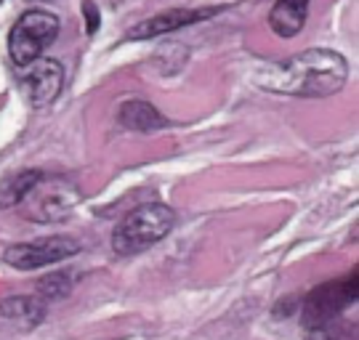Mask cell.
I'll return each mask as SVG.
<instances>
[{"instance_id": "6da1fadb", "label": "cell", "mask_w": 359, "mask_h": 340, "mask_svg": "<svg viewBox=\"0 0 359 340\" xmlns=\"http://www.w3.org/2000/svg\"><path fill=\"white\" fill-rule=\"evenodd\" d=\"M348 62L333 48H306L271 62L256 72V88L298 96V99H327L346 86Z\"/></svg>"}, {"instance_id": "7a4b0ae2", "label": "cell", "mask_w": 359, "mask_h": 340, "mask_svg": "<svg viewBox=\"0 0 359 340\" xmlns=\"http://www.w3.org/2000/svg\"><path fill=\"white\" fill-rule=\"evenodd\" d=\"M176 226V213L163 202H144L133 208L112 231V250L117 255H136L163 242Z\"/></svg>"}, {"instance_id": "3957f363", "label": "cell", "mask_w": 359, "mask_h": 340, "mask_svg": "<svg viewBox=\"0 0 359 340\" xmlns=\"http://www.w3.org/2000/svg\"><path fill=\"white\" fill-rule=\"evenodd\" d=\"M59 16L46 8H29L13 22L8 32V56L11 62L25 69L32 62L43 59V50L53 46L59 38Z\"/></svg>"}, {"instance_id": "277c9868", "label": "cell", "mask_w": 359, "mask_h": 340, "mask_svg": "<svg viewBox=\"0 0 359 340\" xmlns=\"http://www.w3.org/2000/svg\"><path fill=\"white\" fill-rule=\"evenodd\" d=\"M357 301V271L348 279H333L309 292L301 303V325L306 329L330 325Z\"/></svg>"}, {"instance_id": "5b68a950", "label": "cell", "mask_w": 359, "mask_h": 340, "mask_svg": "<svg viewBox=\"0 0 359 340\" xmlns=\"http://www.w3.org/2000/svg\"><path fill=\"white\" fill-rule=\"evenodd\" d=\"M80 252V242L67 234H53V237H43L35 242H22V245H11L3 252V261L19 271H35L43 266L62 264L67 258H72Z\"/></svg>"}, {"instance_id": "8992f818", "label": "cell", "mask_w": 359, "mask_h": 340, "mask_svg": "<svg viewBox=\"0 0 359 340\" xmlns=\"http://www.w3.org/2000/svg\"><path fill=\"white\" fill-rule=\"evenodd\" d=\"M224 8L221 6H208V8H170V11H163L157 16H149L139 22L136 27H130L126 32V43L128 40H152L160 38V35H168V32H176V29H184V27H192L205 22L210 16L221 13Z\"/></svg>"}, {"instance_id": "52a82bcc", "label": "cell", "mask_w": 359, "mask_h": 340, "mask_svg": "<svg viewBox=\"0 0 359 340\" xmlns=\"http://www.w3.org/2000/svg\"><path fill=\"white\" fill-rule=\"evenodd\" d=\"M65 86V67L56 59H38L25 67V90L35 109H46L59 99Z\"/></svg>"}, {"instance_id": "ba28073f", "label": "cell", "mask_w": 359, "mask_h": 340, "mask_svg": "<svg viewBox=\"0 0 359 340\" xmlns=\"http://www.w3.org/2000/svg\"><path fill=\"white\" fill-rule=\"evenodd\" d=\"M117 123L123 128H128V130H136V133H154V130H165L170 125V120L165 114L144 99L123 101L120 112H117Z\"/></svg>"}, {"instance_id": "9c48e42d", "label": "cell", "mask_w": 359, "mask_h": 340, "mask_svg": "<svg viewBox=\"0 0 359 340\" xmlns=\"http://www.w3.org/2000/svg\"><path fill=\"white\" fill-rule=\"evenodd\" d=\"M311 0H277L269 11V27L277 38H295L309 16Z\"/></svg>"}, {"instance_id": "30bf717a", "label": "cell", "mask_w": 359, "mask_h": 340, "mask_svg": "<svg viewBox=\"0 0 359 340\" xmlns=\"http://www.w3.org/2000/svg\"><path fill=\"white\" fill-rule=\"evenodd\" d=\"M43 178H46V173L38 170V168L16 170L13 176L3 178V181H0V210H8V208L22 205Z\"/></svg>"}, {"instance_id": "8fae6325", "label": "cell", "mask_w": 359, "mask_h": 340, "mask_svg": "<svg viewBox=\"0 0 359 340\" xmlns=\"http://www.w3.org/2000/svg\"><path fill=\"white\" fill-rule=\"evenodd\" d=\"M77 202V194L69 189H51L38 202V210L32 213L35 221H62Z\"/></svg>"}, {"instance_id": "7c38bea8", "label": "cell", "mask_w": 359, "mask_h": 340, "mask_svg": "<svg viewBox=\"0 0 359 340\" xmlns=\"http://www.w3.org/2000/svg\"><path fill=\"white\" fill-rule=\"evenodd\" d=\"M0 314L11 316V319H22L27 325H38L43 314H46V303L40 298H27V295H16L8 301L0 303Z\"/></svg>"}, {"instance_id": "4fadbf2b", "label": "cell", "mask_w": 359, "mask_h": 340, "mask_svg": "<svg viewBox=\"0 0 359 340\" xmlns=\"http://www.w3.org/2000/svg\"><path fill=\"white\" fill-rule=\"evenodd\" d=\"M72 274L69 271H53V274H48V277H43L38 282V295L40 301H59V298H65V295H69V290H72Z\"/></svg>"}, {"instance_id": "5bb4252c", "label": "cell", "mask_w": 359, "mask_h": 340, "mask_svg": "<svg viewBox=\"0 0 359 340\" xmlns=\"http://www.w3.org/2000/svg\"><path fill=\"white\" fill-rule=\"evenodd\" d=\"M304 340H357V327L335 319V322H330V325L306 329Z\"/></svg>"}, {"instance_id": "9a60e30c", "label": "cell", "mask_w": 359, "mask_h": 340, "mask_svg": "<svg viewBox=\"0 0 359 340\" xmlns=\"http://www.w3.org/2000/svg\"><path fill=\"white\" fill-rule=\"evenodd\" d=\"M83 13H86V19H88V25H86V29H88L90 35L99 29V8H96V3H90V0H83Z\"/></svg>"}]
</instances>
